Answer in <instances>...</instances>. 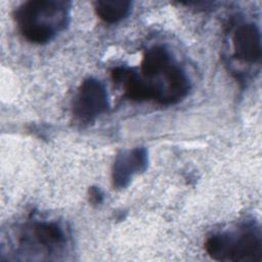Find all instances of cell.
<instances>
[{"instance_id": "cell-1", "label": "cell", "mask_w": 262, "mask_h": 262, "mask_svg": "<svg viewBox=\"0 0 262 262\" xmlns=\"http://www.w3.org/2000/svg\"><path fill=\"white\" fill-rule=\"evenodd\" d=\"M70 19V3L37 0L21 4L15 12L20 34L30 42L44 44L62 31Z\"/></svg>"}, {"instance_id": "cell-2", "label": "cell", "mask_w": 262, "mask_h": 262, "mask_svg": "<svg viewBox=\"0 0 262 262\" xmlns=\"http://www.w3.org/2000/svg\"><path fill=\"white\" fill-rule=\"evenodd\" d=\"M205 248L213 259L219 261H260L262 241L259 231L247 229L238 234H213Z\"/></svg>"}, {"instance_id": "cell-3", "label": "cell", "mask_w": 262, "mask_h": 262, "mask_svg": "<svg viewBox=\"0 0 262 262\" xmlns=\"http://www.w3.org/2000/svg\"><path fill=\"white\" fill-rule=\"evenodd\" d=\"M107 108L108 97L104 85L94 78L83 81L74 100L75 117L83 123H89L106 112Z\"/></svg>"}, {"instance_id": "cell-4", "label": "cell", "mask_w": 262, "mask_h": 262, "mask_svg": "<svg viewBox=\"0 0 262 262\" xmlns=\"http://www.w3.org/2000/svg\"><path fill=\"white\" fill-rule=\"evenodd\" d=\"M112 78L117 83H123L125 95L133 101L155 100L165 104L166 90L161 84H154L138 77L133 70L119 67L112 71Z\"/></svg>"}, {"instance_id": "cell-5", "label": "cell", "mask_w": 262, "mask_h": 262, "mask_svg": "<svg viewBox=\"0 0 262 262\" xmlns=\"http://www.w3.org/2000/svg\"><path fill=\"white\" fill-rule=\"evenodd\" d=\"M147 151L144 147L122 151L117 156L113 166V183L117 188L126 187L133 176L147 167Z\"/></svg>"}, {"instance_id": "cell-6", "label": "cell", "mask_w": 262, "mask_h": 262, "mask_svg": "<svg viewBox=\"0 0 262 262\" xmlns=\"http://www.w3.org/2000/svg\"><path fill=\"white\" fill-rule=\"evenodd\" d=\"M234 56L245 62H256L261 57V35L255 24L239 26L232 38Z\"/></svg>"}, {"instance_id": "cell-7", "label": "cell", "mask_w": 262, "mask_h": 262, "mask_svg": "<svg viewBox=\"0 0 262 262\" xmlns=\"http://www.w3.org/2000/svg\"><path fill=\"white\" fill-rule=\"evenodd\" d=\"M173 64L170 52L164 46L157 45L145 51L140 68L145 78H152L164 75Z\"/></svg>"}, {"instance_id": "cell-8", "label": "cell", "mask_w": 262, "mask_h": 262, "mask_svg": "<svg viewBox=\"0 0 262 262\" xmlns=\"http://www.w3.org/2000/svg\"><path fill=\"white\" fill-rule=\"evenodd\" d=\"M130 1H96L94 8L96 14L103 21L114 24L125 18L131 10Z\"/></svg>"}, {"instance_id": "cell-9", "label": "cell", "mask_w": 262, "mask_h": 262, "mask_svg": "<svg viewBox=\"0 0 262 262\" xmlns=\"http://www.w3.org/2000/svg\"><path fill=\"white\" fill-rule=\"evenodd\" d=\"M33 233L39 244L47 247L60 245L64 242L62 229L53 222H40L35 224Z\"/></svg>"}, {"instance_id": "cell-10", "label": "cell", "mask_w": 262, "mask_h": 262, "mask_svg": "<svg viewBox=\"0 0 262 262\" xmlns=\"http://www.w3.org/2000/svg\"><path fill=\"white\" fill-rule=\"evenodd\" d=\"M89 199L93 205L101 204V202L103 200V193L98 187L92 186L89 189Z\"/></svg>"}]
</instances>
